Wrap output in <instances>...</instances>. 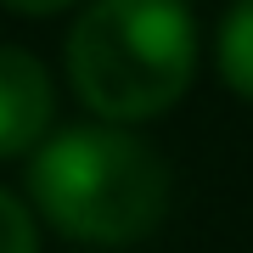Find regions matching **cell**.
<instances>
[{
	"mask_svg": "<svg viewBox=\"0 0 253 253\" xmlns=\"http://www.w3.org/2000/svg\"><path fill=\"white\" fill-rule=\"evenodd\" d=\"M174 174L152 141L124 124H73L28 158L40 219L73 242L135 248L169 219Z\"/></svg>",
	"mask_w": 253,
	"mask_h": 253,
	"instance_id": "1",
	"label": "cell"
},
{
	"mask_svg": "<svg viewBox=\"0 0 253 253\" xmlns=\"http://www.w3.org/2000/svg\"><path fill=\"white\" fill-rule=\"evenodd\" d=\"M0 253H40L34 208H28L17 191H6V186H0Z\"/></svg>",
	"mask_w": 253,
	"mask_h": 253,
	"instance_id": "5",
	"label": "cell"
},
{
	"mask_svg": "<svg viewBox=\"0 0 253 253\" xmlns=\"http://www.w3.org/2000/svg\"><path fill=\"white\" fill-rule=\"evenodd\" d=\"M6 11H17V17H56V11L79 6V0H0Z\"/></svg>",
	"mask_w": 253,
	"mask_h": 253,
	"instance_id": "6",
	"label": "cell"
},
{
	"mask_svg": "<svg viewBox=\"0 0 253 253\" xmlns=\"http://www.w3.org/2000/svg\"><path fill=\"white\" fill-rule=\"evenodd\" d=\"M214 62H219V79L242 101H253V0H231V11L219 17Z\"/></svg>",
	"mask_w": 253,
	"mask_h": 253,
	"instance_id": "4",
	"label": "cell"
},
{
	"mask_svg": "<svg viewBox=\"0 0 253 253\" xmlns=\"http://www.w3.org/2000/svg\"><path fill=\"white\" fill-rule=\"evenodd\" d=\"M56 124V84L23 45H0V158H34Z\"/></svg>",
	"mask_w": 253,
	"mask_h": 253,
	"instance_id": "3",
	"label": "cell"
},
{
	"mask_svg": "<svg viewBox=\"0 0 253 253\" xmlns=\"http://www.w3.org/2000/svg\"><path fill=\"white\" fill-rule=\"evenodd\" d=\"M197 79L186 0H90L68 34V84L101 124H146Z\"/></svg>",
	"mask_w": 253,
	"mask_h": 253,
	"instance_id": "2",
	"label": "cell"
}]
</instances>
